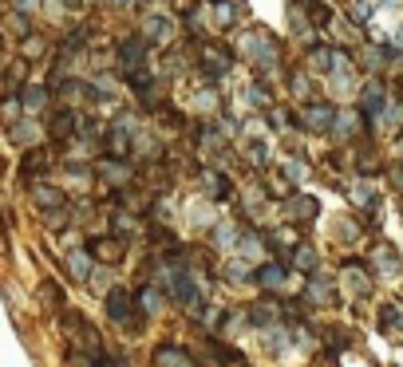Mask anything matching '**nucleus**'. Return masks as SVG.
<instances>
[{
  "mask_svg": "<svg viewBox=\"0 0 403 367\" xmlns=\"http://www.w3.org/2000/svg\"><path fill=\"white\" fill-rule=\"evenodd\" d=\"M154 364L159 367H194V359L182 348H159L154 351Z\"/></svg>",
  "mask_w": 403,
  "mask_h": 367,
  "instance_id": "nucleus-1",
  "label": "nucleus"
},
{
  "mask_svg": "<svg viewBox=\"0 0 403 367\" xmlns=\"http://www.w3.org/2000/svg\"><path fill=\"white\" fill-rule=\"evenodd\" d=\"M344 276H352V288H356V292H364V288H368V276L356 269V265H352V272H344Z\"/></svg>",
  "mask_w": 403,
  "mask_h": 367,
  "instance_id": "nucleus-7",
  "label": "nucleus"
},
{
  "mask_svg": "<svg viewBox=\"0 0 403 367\" xmlns=\"http://www.w3.org/2000/svg\"><path fill=\"white\" fill-rule=\"evenodd\" d=\"M253 320H257V324H273V308H269V304H257V308H253Z\"/></svg>",
  "mask_w": 403,
  "mask_h": 367,
  "instance_id": "nucleus-6",
  "label": "nucleus"
},
{
  "mask_svg": "<svg viewBox=\"0 0 403 367\" xmlns=\"http://www.w3.org/2000/svg\"><path fill=\"white\" fill-rule=\"evenodd\" d=\"M71 272H76V276L87 272V257H83V253H71Z\"/></svg>",
  "mask_w": 403,
  "mask_h": 367,
  "instance_id": "nucleus-8",
  "label": "nucleus"
},
{
  "mask_svg": "<svg viewBox=\"0 0 403 367\" xmlns=\"http://www.w3.org/2000/svg\"><path fill=\"white\" fill-rule=\"evenodd\" d=\"M95 253H99V261L115 265V261L123 257V245H119V241H111V237H103V241H95Z\"/></svg>",
  "mask_w": 403,
  "mask_h": 367,
  "instance_id": "nucleus-3",
  "label": "nucleus"
},
{
  "mask_svg": "<svg viewBox=\"0 0 403 367\" xmlns=\"http://www.w3.org/2000/svg\"><path fill=\"white\" fill-rule=\"evenodd\" d=\"M107 312H111L115 324H123V320L130 316V296L123 292V288H115L111 296H107Z\"/></svg>",
  "mask_w": 403,
  "mask_h": 367,
  "instance_id": "nucleus-2",
  "label": "nucleus"
},
{
  "mask_svg": "<svg viewBox=\"0 0 403 367\" xmlns=\"http://www.w3.org/2000/svg\"><path fill=\"white\" fill-rule=\"evenodd\" d=\"M384 324L387 328H395V324H400V312H395V308H384Z\"/></svg>",
  "mask_w": 403,
  "mask_h": 367,
  "instance_id": "nucleus-10",
  "label": "nucleus"
},
{
  "mask_svg": "<svg viewBox=\"0 0 403 367\" xmlns=\"http://www.w3.org/2000/svg\"><path fill=\"white\" fill-rule=\"evenodd\" d=\"M174 296L182 304H194V300H198V288H194L190 276H174Z\"/></svg>",
  "mask_w": 403,
  "mask_h": 367,
  "instance_id": "nucleus-4",
  "label": "nucleus"
},
{
  "mask_svg": "<svg viewBox=\"0 0 403 367\" xmlns=\"http://www.w3.org/2000/svg\"><path fill=\"white\" fill-rule=\"evenodd\" d=\"M143 304H146V312H159V292H150V288H146V292H143Z\"/></svg>",
  "mask_w": 403,
  "mask_h": 367,
  "instance_id": "nucleus-9",
  "label": "nucleus"
},
{
  "mask_svg": "<svg viewBox=\"0 0 403 367\" xmlns=\"http://www.w3.org/2000/svg\"><path fill=\"white\" fill-rule=\"evenodd\" d=\"M257 281L265 288H281V281H285V269H281V265H265V269L257 272Z\"/></svg>",
  "mask_w": 403,
  "mask_h": 367,
  "instance_id": "nucleus-5",
  "label": "nucleus"
}]
</instances>
